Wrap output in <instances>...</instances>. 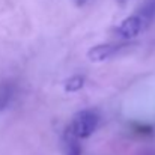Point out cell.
<instances>
[{"mask_svg":"<svg viewBox=\"0 0 155 155\" xmlns=\"http://www.w3.org/2000/svg\"><path fill=\"white\" fill-rule=\"evenodd\" d=\"M62 148L65 155H81V148L78 143V139L74 137L68 130H65L62 137Z\"/></svg>","mask_w":155,"mask_h":155,"instance_id":"obj_4","label":"cell"},{"mask_svg":"<svg viewBox=\"0 0 155 155\" xmlns=\"http://www.w3.org/2000/svg\"><path fill=\"white\" fill-rule=\"evenodd\" d=\"M137 15L142 18V21H143V24L146 27L155 18V0H146L145 5L139 9Z\"/></svg>","mask_w":155,"mask_h":155,"instance_id":"obj_5","label":"cell"},{"mask_svg":"<svg viewBox=\"0 0 155 155\" xmlns=\"http://www.w3.org/2000/svg\"><path fill=\"white\" fill-rule=\"evenodd\" d=\"M9 100H11V89L9 87H0V111L8 105L9 103Z\"/></svg>","mask_w":155,"mask_h":155,"instance_id":"obj_7","label":"cell"},{"mask_svg":"<svg viewBox=\"0 0 155 155\" xmlns=\"http://www.w3.org/2000/svg\"><path fill=\"white\" fill-rule=\"evenodd\" d=\"M98 124H100L98 113L95 110L84 108V110L74 114V117L69 122V125L66 127V130L74 137H77L80 140V139H87L89 136H92L95 133Z\"/></svg>","mask_w":155,"mask_h":155,"instance_id":"obj_1","label":"cell"},{"mask_svg":"<svg viewBox=\"0 0 155 155\" xmlns=\"http://www.w3.org/2000/svg\"><path fill=\"white\" fill-rule=\"evenodd\" d=\"M83 84H84L83 75H72L65 81V91L66 92H77L83 87Z\"/></svg>","mask_w":155,"mask_h":155,"instance_id":"obj_6","label":"cell"},{"mask_svg":"<svg viewBox=\"0 0 155 155\" xmlns=\"http://www.w3.org/2000/svg\"><path fill=\"white\" fill-rule=\"evenodd\" d=\"M143 29H145V24H143L142 18H140L137 14H134V15L125 18V20L116 27V33H117V36L122 38V39H133V38H136Z\"/></svg>","mask_w":155,"mask_h":155,"instance_id":"obj_3","label":"cell"},{"mask_svg":"<svg viewBox=\"0 0 155 155\" xmlns=\"http://www.w3.org/2000/svg\"><path fill=\"white\" fill-rule=\"evenodd\" d=\"M116 2H117L119 5H125V3H127V2H130V0H116Z\"/></svg>","mask_w":155,"mask_h":155,"instance_id":"obj_9","label":"cell"},{"mask_svg":"<svg viewBox=\"0 0 155 155\" xmlns=\"http://www.w3.org/2000/svg\"><path fill=\"white\" fill-rule=\"evenodd\" d=\"M130 48H131V44H122V42L120 44H100V45L92 47L87 51V57L92 62H104Z\"/></svg>","mask_w":155,"mask_h":155,"instance_id":"obj_2","label":"cell"},{"mask_svg":"<svg viewBox=\"0 0 155 155\" xmlns=\"http://www.w3.org/2000/svg\"><path fill=\"white\" fill-rule=\"evenodd\" d=\"M74 2H75V5H77V6H83L87 0H74Z\"/></svg>","mask_w":155,"mask_h":155,"instance_id":"obj_8","label":"cell"}]
</instances>
